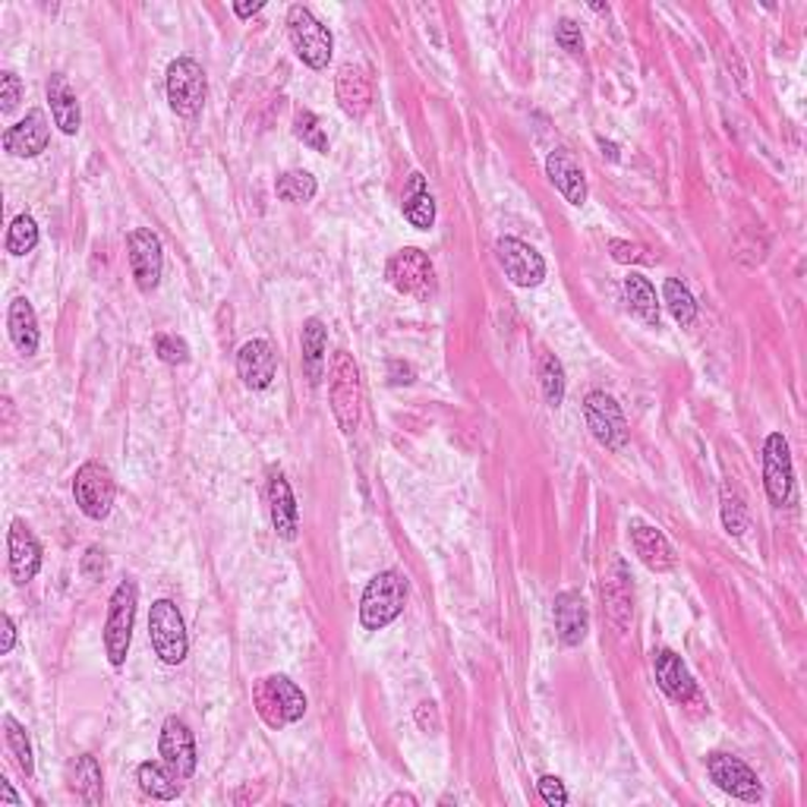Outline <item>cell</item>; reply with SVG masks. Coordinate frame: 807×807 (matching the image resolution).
Returning a JSON list of instances; mask_svg holds the SVG:
<instances>
[{"label": "cell", "mask_w": 807, "mask_h": 807, "mask_svg": "<svg viewBox=\"0 0 807 807\" xmlns=\"http://www.w3.org/2000/svg\"><path fill=\"white\" fill-rule=\"evenodd\" d=\"M329 404L341 432H353L363 414V382L348 350H334L329 363Z\"/></svg>", "instance_id": "obj_1"}, {"label": "cell", "mask_w": 807, "mask_h": 807, "mask_svg": "<svg viewBox=\"0 0 807 807\" xmlns=\"http://www.w3.org/2000/svg\"><path fill=\"white\" fill-rule=\"evenodd\" d=\"M253 707L269 729H284L307 713V694L288 675H265L253 688Z\"/></svg>", "instance_id": "obj_2"}, {"label": "cell", "mask_w": 807, "mask_h": 807, "mask_svg": "<svg viewBox=\"0 0 807 807\" xmlns=\"http://www.w3.org/2000/svg\"><path fill=\"white\" fill-rule=\"evenodd\" d=\"M404 600H407V581L398 571L376 574L363 590V600H360V624L367 631H382L401 615Z\"/></svg>", "instance_id": "obj_3"}, {"label": "cell", "mask_w": 807, "mask_h": 807, "mask_svg": "<svg viewBox=\"0 0 807 807\" xmlns=\"http://www.w3.org/2000/svg\"><path fill=\"white\" fill-rule=\"evenodd\" d=\"M136 603H139V587L133 581H120L110 596L108 622H105V657L114 669L127 662L133 624H136Z\"/></svg>", "instance_id": "obj_4"}, {"label": "cell", "mask_w": 807, "mask_h": 807, "mask_svg": "<svg viewBox=\"0 0 807 807\" xmlns=\"http://www.w3.org/2000/svg\"><path fill=\"white\" fill-rule=\"evenodd\" d=\"M288 36L294 45L296 57L310 67V70H325L334 51V38H331L329 26H322L310 7L296 3L288 10Z\"/></svg>", "instance_id": "obj_5"}, {"label": "cell", "mask_w": 807, "mask_h": 807, "mask_svg": "<svg viewBox=\"0 0 807 807\" xmlns=\"http://www.w3.org/2000/svg\"><path fill=\"white\" fill-rule=\"evenodd\" d=\"M148 641H152L155 657L165 662V665H181V662L186 660L189 638H186L184 615H181L177 603H171V600L152 603V612H148Z\"/></svg>", "instance_id": "obj_6"}, {"label": "cell", "mask_w": 807, "mask_h": 807, "mask_svg": "<svg viewBox=\"0 0 807 807\" xmlns=\"http://www.w3.org/2000/svg\"><path fill=\"white\" fill-rule=\"evenodd\" d=\"M205 93H208V79L202 64H196L193 57H177L167 64V101L174 114L196 117L205 105Z\"/></svg>", "instance_id": "obj_7"}, {"label": "cell", "mask_w": 807, "mask_h": 807, "mask_svg": "<svg viewBox=\"0 0 807 807\" xmlns=\"http://www.w3.org/2000/svg\"><path fill=\"white\" fill-rule=\"evenodd\" d=\"M74 498L89 521H105L117 498V483L101 460H86L74 477Z\"/></svg>", "instance_id": "obj_8"}, {"label": "cell", "mask_w": 807, "mask_h": 807, "mask_svg": "<svg viewBox=\"0 0 807 807\" xmlns=\"http://www.w3.org/2000/svg\"><path fill=\"white\" fill-rule=\"evenodd\" d=\"M386 278L395 291H401V294L407 296H417V300H429V294L436 291L432 259L426 256L422 250H417V246L398 250L395 256L388 259Z\"/></svg>", "instance_id": "obj_9"}, {"label": "cell", "mask_w": 807, "mask_h": 807, "mask_svg": "<svg viewBox=\"0 0 807 807\" xmlns=\"http://www.w3.org/2000/svg\"><path fill=\"white\" fill-rule=\"evenodd\" d=\"M707 772L713 779L719 789L726 795H732L738 801H748V805H757L764 798V786L757 779V772L735 753H722L716 751L707 757Z\"/></svg>", "instance_id": "obj_10"}, {"label": "cell", "mask_w": 807, "mask_h": 807, "mask_svg": "<svg viewBox=\"0 0 807 807\" xmlns=\"http://www.w3.org/2000/svg\"><path fill=\"white\" fill-rule=\"evenodd\" d=\"M584 417H587L593 439L600 441L603 448H609V451H622L624 445H628V436H631V432H628L622 407L615 404L612 395H605V391H590L587 401H584Z\"/></svg>", "instance_id": "obj_11"}, {"label": "cell", "mask_w": 807, "mask_h": 807, "mask_svg": "<svg viewBox=\"0 0 807 807\" xmlns=\"http://www.w3.org/2000/svg\"><path fill=\"white\" fill-rule=\"evenodd\" d=\"M129 250V269L136 278V288L143 294H152L162 281V269H165V253H162V240L152 234L148 227H136L127 237Z\"/></svg>", "instance_id": "obj_12"}, {"label": "cell", "mask_w": 807, "mask_h": 807, "mask_svg": "<svg viewBox=\"0 0 807 807\" xmlns=\"http://www.w3.org/2000/svg\"><path fill=\"white\" fill-rule=\"evenodd\" d=\"M496 256L517 288H536L546 278V259L533 250L531 243L517 237H502L496 243Z\"/></svg>", "instance_id": "obj_13"}, {"label": "cell", "mask_w": 807, "mask_h": 807, "mask_svg": "<svg viewBox=\"0 0 807 807\" xmlns=\"http://www.w3.org/2000/svg\"><path fill=\"white\" fill-rule=\"evenodd\" d=\"M158 748H162L165 767L174 772L181 782L196 772V764H200V757H196V738H193V732H189V726H186L184 719H177V716L167 719L165 726H162Z\"/></svg>", "instance_id": "obj_14"}, {"label": "cell", "mask_w": 807, "mask_h": 807, "mask_svg": "<svg viewBox=\"0 0 807 807\" xmlns=\"http://www.w3.org/2000/svg\"><path fill=\"white\" fill-rule=\"evenodd\" d=\"M791 451L782 432H772L764 445V486L772 505H789L791 502Z\"/></svg>", "instance_id": "obj_15"}, {"label": "cell", "mask_w": 807, "mask_h": 807, "mask_svg": "<svg viewBox=\"0 0 807 807\" xmlns=\"http://www.w3.org/2000/svg\"><path fill=\"white\" fill-rule=\"evenodd\" d=\"M334 95H338V105L341 110L360 120L367 117V110L372 108V98H376V89H372V76H369L367 67H357V64H344L338 76H334Z\"/></svg>", "instance_id": "obj_16"}, {"label": "cell", "mask_w": 807, "mask_h": 807, "mask_svg": "<svg viewBox=\"0 0 807 807\" xmlns=\"http://www.w3.org/2000/svg\"><path fill=\"white\" fill-rule=\"evenodd\" d=\"M552 619H555V634L565 646H581L587 641L590 612L584 596L577 590H562L552 603Z\"/></svg>", "instance_id": "obj_17"}, {"label": "cell", "mask_w": 807, "mask_h": 807, "mask_svg": "<svg viewBox=\"0 0 807 807\" xmlns=\"http://www.w3.org/2000/svg\"><path fill=\"white\" fill-rule=\"evenodd\" d=\"M51 143V127H48V117L45 110L32 108L19 124L3 133V148L13 155V158H36Z\"/></svg>", "instance_id": "obj_18"}, {"label": "cell", "mask_w": 807, "mask_h": 807, "mask_svg": "<svg viewBox=\"0 0 807 807\" xmlns=\"http://www.w3.org/2000/svg\"><path fill=\"white\" fill-rule=\"evenodd\" d=\"M7 550H10V577H13V584L26 587L29 581H36L38 568H41V543L22 521H13L10 536H7Z\"/></svg>", "instance_id": "obj_19"}, {"label": "cell", "mask_w": 807, "mask_h": 807, "mask_svg": "<svg viewBox=\"0 0 807 807\" xmlns=\"http://www.w3.org/2000/svg\"><path fill=\"white\" fill-rule=\"evenodd\" d=\"M275 350L269 341L253 338L246 341L237 353V372L243 379V386L253 388V391H265V388L275 382Z\"/></svg>", "instance_id": "obj_20"}, {"label": "cell", "mask_w": 807, "mask_h": 807, "mask_svg": "<svg viewBox=\"0 0 807 807\" xmlns=\"http://www.w3.org/2000/svg\"><path fill=\"white\" fill-rule=\"evenodd\" d=\"M546 174H550L552 186L571 202V205H584L587 202V177L584 167L577 165V158L568 148H555L546 158Z\"/></svg>", "instance_id": "obj_21"}, {"label": "cell", "mask_w": 807, "mask_h": 807, "mask_svg": "<svg viewBox=\"0 0 807 807\" xmlns=\"http://www.w3.org/2000/svg\"><path fill=\"white\" fill-rule=\"evenodd\" d=\"M653 669H657L660 688L669 694V698L679 700V703L694 700L698 684H694L691 672H688V665L681 662V657L675 650H657V653H653Z\"/></svg>", "instance_id": "obj_22"}, {"label": "cell", "mask_w": 807, "mask_h": 807, "mask_svg": "<svg viewBox=\"0 0 807 807\" xmlns=\"http://www.w3.org/2000/svg\"><path fill=\"white\" fill-rule=\"evenodd\" d=\"M631 543H634V552L641 555V562L650 571H672L675 568V552H672V543L665 539V533L643 524V521H634L631 524Z\"/></svg>", "instance_id": "obj_23"}, {"label": "cell", "mask_w": 807, "mask_h": 807, "mask_svg": "<svg viewBox=\"0 0 807 807\" xmlns=\"http://www.w3.org/2000/svg\"><path fill=\"white\" fill-rule=\"evenodd\" d=\"M603 600L609 609V619L615 628H624L631 619V605H634V587H631V574L624 568L622 558L612 562V568L603 577Z\"/></svg>", "instance_id": "obj_24"}, {"label": "cell", "mask_w": 807, "mask_h": 807, "mask_svg": "<svg viewBox=\"0 0 807 807\" xmlns=\"http://www.w3.org/2000/svg\"><path fill=\"white\" fill-rule=\"evenodd\" d=\"M45 93H48L51 117H55V124L60 127V133L76 136V133H79V124H82V114H79V98H76L70 79L64 74H51L48 76Z\"/></svg>", "instance_id": "obj_25"}, {"label": "cell", "mask_w": 807, "mask_h": 807, "mask_svg": "<svg viewBox=\"0 0 807 807\" xmlns=\"http://www.w3.org/2000/svg\"><path fill=\"white\" fill-rule=\"evenodd\" d=\"M269 517L281 539H294L300 531V514H296V498L291 483L275 474L269 479Z\"/></svg>", "instance_id": "obj_26"}, {"label": "cell", "mask_w": 807, "mask_h": 807, "mask_svg": "<svg viewBox=\"0 0 807 807\" xmlns=\"http://www.w3.org/2000/svg\"><path fill=\"white\" fill-rule=\"evenodd\" d=\"M7 325H10V341L13 348L22 353V357H32L38 350V315L32 310V303L26 296H17L10 303V312H7Z\"/></svg>", "instance_id": "obj_27"}, {"label": "cell", "mask_w": 807, "mask_h": 807, "mask_svg": "<svg viewBox=\"0 0 807 807\" xmlns=\"http://www.w3.org/2000/svg\"><path fill=\"white\" fill-rule=\"evenodd\" d=\"M67 786L76 791V798L79 801H86V805H101V798H105V786H101V767H98V760H95L93 753H79L74 764H70V770H67Z\"/></svg>", "instance_id": "obj_28"}, {"label": "cell", "mask_w": 807, "mask_h": 807, "mask_svg": "<svg viewBox=\"0 0 807 807\" xmlns=\"http://www.w3.org/2000/svg\"><path fill=\"white\" fill-rule=\"evenodd\" d=\"M303 369L312 386H319L322 372H325V348H329V331L322 325V319H307L303 322Z\"/></svg>", "instance_id": "obj_29"}, {"label": "cell", "mask_w": 807, "mask_h": 807, "mask_svg": "<svg viewBox=\"0 0 807 807\" xmlns=\"http://www.w3.org/2000/svg\"><path fill=\"white\" fill-rule=\"evenodd\" d=\"M624 296H628L631 312L641 322H646L650 329H660V303H657V291H653V284L646 278L638 275V272H631V275L624 278Z\"/></svg>", "instance_id": "obj_30"}, {"label": "cell", "mask_w": 807, "mask_h": 807, "mask_svg": "<svg viewBox=\"0 0 807 807\" xmlns=\"http://www.w3.org/2000/svg\"><path fill=\"white\" fill-rule=\"evenodd\" d=\"M404 218L417 231H429L436 224V200L429 196L422 174H410V186L404 193Z\"/></svg>", "instance_id": "obj_31"}, {"label": "cell", "mask_w": 807, "mask_h": 807, "mask_svg": "<svg viewBox=\"0 0 807 807\" xmlns=\"http://www.w3.org/2000/svg\"><path fill=\"white\" fill-rule=\"evenodd\" d=\"M136 779H139V789L146 791L148 798H158V801H174V798H181V779L167 770L165 764H152V760L139 764Z\"/></svg>", "instance_id": "obj_32"}, {"label": "cell", "mask_w": 807, "mask_h": 807, "mask_svg": "<svg viewBox=\"0 0 807 807\" xmlns=\"http://www.w3.org/2000/svg\"><path fill=\"white\" fill-rule=\"evenodd\" d=\"M662 291H665V307L675 315V322H679L681 329L694 325V319H698V300L691 296V291L681 284L679 278H669Z\"/></svg>", "instance_id": "obj_33"}, {"label": "cell", "mask_w": 807, "mask_h": 807, "mask_svg": "<svg viewBox=\"0 0 807 807\" xmlns=\"http://www.w3.org/2000/svg\"><path fill=\"white\" fill-rule=\"evenodd\" d=\"M315 189H319V186H315V177H312L310 171H288V174H281L275 181L278 200L294 202V205L312 202Z\"/></svg>", "instance_id": "obj_34"}, {"label": "cell", "mask_w": 807, "mask_h": 807, "mask_svg": "<svg viewBox=\"0 0 807 807\" xmlns=\"http://www.w3.org/2000/svg\"><path fill=\"white\" fill-rule=\"evenodd\" d=\"M38 246V224L32 215H17L7 231V253L10 256H29Z\"/></svg>", "instance_id": "obj_35"}, {"label": "cell", "mask_w": 807, "mask_h": 807, "mask_svg": "<svg viewBox=\"0 0 807 807\" xmlns=\"http://www.w3.org/2000/svg\"><path fill=\"white\" fill-rule=\"evenodd\" d=\"M294 136L303 143V146H310L312 152H329L331 148V139H329V133H325V127H322V120L312 114V110H296V117H294Z\"/></svg>", "instance_id": "obj_36"}, {"label": "cell", "mask_w": 807, "mask_h": 807, "mask_svg": "<svg viewBox=\"0 0 807 807\" xmlns=\"http://www.w3.org/2000/svg\"><path fill=\"white\" fill-rule=\"evenodd\" d=\"M539 382H543V395L552 407L565 401V369L558 363L555 353H543L539 357Z\"/></svg>", "instance_id": "obj_37"}, {"label": "cell", "mask_w": 807, "mask_h": 807, "mask_svg": "<svg viewBox=\"0 0 807 807\" xmlns=\"http://www.w3.org/2000/svg\"><path fill=\"white\" fill-rule=\"evenodd\" d=\"M3 729H7V748L13 753L17 767L26 772V776H32V772H36V760H32V745H29V738H26V729L19 726L13 716H3Z\"/></svg>", "instance_id": "obj_38"}, {"label": "cell", "mask_w": 807, "mask_h": 807, "mask_svg": "<svg viewBox=\"0 0 807 807\" xmlns=\"http://www.w3.org/2000/svg\"><path fill=\"white\" fill-rule=\"evenodd\" d=\"M722 524H726V531L732 533V536L745 533V524H748L745 498L732 486H722Z\"/></svg>", "instance_id": "obj_39"}, {"label": "cell", "mask_w": 807, "mask_h": 807, "mask_svg": "<svg viewBox=\"0 0 807 807\" xmlns=\"http://www.w3.org/2000/svg\"><path fill=\"white\" fill-rule=\"evenodd\" d=\"M155 353H158V360H165L171 367H181L189 360V344H186L184 338H177V334H158L155 338Z\"/></svg>", "instance_id": "obj_40"}, {"label": "cell", "mask_w": 807, "mask_h": 807, "mask_svg": "<svg viewBox=\"0 0 807 807\" xmlns=\"http://www.w3.org/2000/svg\"><path fill=\"white\" fill-rule=\"evenodd\" d=\"M555 41H558L568 55H581V51H584L581 26H577L574 19H558V26H555Z\"/></svg>", "instance_id": "obj_41"}, {"label": "cell", "mask_w": 807, "mask_h": 807, "mask_svg": "<svg viewBox=\"0 0 807 807\" xmlns=\"http://www.w3.org/2000/svg\"><path fill=\"white\" fill-rule=\"evenodd\" d=\"M19 98H22V82H19L17 74H7L0 76V110L3 114H10V110H17Z\"/></svg>", "instance_id": "obj_42"}, {"label": "cell", "mask_w": 807, "mask_h": 807, "mask_svg": "<svg viewBox=\"0 0 807 807\" xmlns=\"http://www.w3.org/2000/svg\"><path fill=\"white\" fill-rule=\"evenodd\" d=\"M536 789H539V798H543L550 807L568 805V791H565V786H562L558 776H543V779L536 782Z\"/></svg>", "instance_id": "obj_43"}, {"label": "cell", "mask_w": 807, "mask_h": 807, "mask_svg": "<svg viewBox=\"0 0 807 807\" xmlns=\"http://www.w3.org/2000/svg\"><path fill=\"white\" fill-rule=\"evenodd\" d=\"M609 250H612L615 262H650V256H643L641 246L624 243V240H609Z\"/></svg>", "instance_id": "obj_44"}, {"label": "cell", "mask_w": 807, "mask_h": 807, "mask_svg": "<svg viewBox=\"0 0 807 807\" xmlns=\"http://www.w3.org/2000/svg\"><path fill=\"white\" fill-rule=\"evenodd\" d=\"M417 722H420L422 732L436 735L441 729V719H439V710H436V703L432 700H422L420 707H417Z\"/></svg>", "instance_id": "obj_45"}, {"label": "cell", "mask_w": 807, "mask_h": 807, "mask_svg": "<svg viewBox=\"0 0 807 807\" xmlns=\"http://www.w3.org/2000/svg\"><path fill=\"white\" fill-rule=\"evenodd\" d=\"M108 568V562H105V552L93 546V550L86 552V558H82V574L89 577V581H98L101 574Z\"/></svg>", "instance_id": "obj_46"}, {"label": "cell", "mask_w": 807, "mask_h": 807, "mask_svg": "<svg viewBox=\"0 0 807 807\" xmlns=\"http://www.w3.org/2000/svg\"><path fill=\"white\" fill-rule=\"evenodd\" d=\"M388 379H391V386H410V382L417 379V372H414L410 363L391 360V363H388Z\"/></svg>", "instance_id": "obj_47"}, {"label": "cell", "mask_w": 807, "mask_h": 807, "mask_svg": "<svg viewBox=\"0 0 807 807\" xmlns=\"http://www.w3.org/2000/svg\"><path fill=\"white\" fill-rule=\"evenodd\" d=\"M0 628H3V641H0V653L7 657V653L13 650V643H17V624H13V619H10V615H3V619H0Z\"/></svg>", "instance_id": "obj_48"}, {"label": "cell", "mask_w": 807, "mask_h": 807, "mask_svg": "<svg viewBox=\"0 0 807 807\" xmlns=\"http://www.w3.org/2000/svg\"><path fill=\"white\" fill-rule=\"evenodd\" d=\"M262 7H265L262 0H259V3H234V13H237L240 19H246V17H253V13H259Z\"/></svg>", "instance_id": "obj_49"}, {"label": "cell", "mask_w": 807, "mask_h": 807, "mask_svg": "<svg viewBox=\"0 0 807 807\" xmlns=\"http://www.w3.org/2000/svg\"><path fill=\"white\" fill-rule=\"evenodd\" d=\"M388 807H395V805H407V807H417V798L414 795H407V791H398V795H391L386 801Z\"/></svg>", "instance_id": "obj_50"}, {"label": "cell", "mask_w": 807, "mask_h": 807, "mask_svg": "<svg viewBox=\"0 0 807 807\" xmlns=\"http://www.w3.org/2000/svg\"><path fill=\"white\" fill-rule=\"evenodd\" d=\"M0 795H3V801H7V805H19V795L13 791V786H10L7 779H0Z\"/></svg>", "instance_id": "obj_51"}]
</instances>
